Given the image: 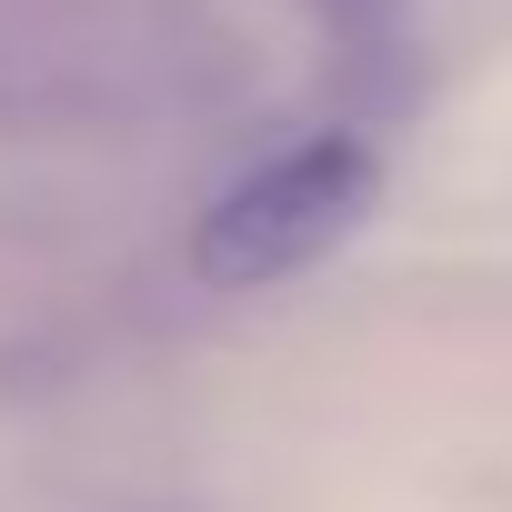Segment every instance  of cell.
I'll list each match as a JSON object with an SVG mask.
<instances>
[{"label": "cell", "mask_w": 512, "mask_h": 512, "mask_svg": "<svg viewBox=\"0 0 512 512\" xmlns=\"http://www.w3.org/2000/svg\"><path fill=\"white\" fill-rule=\"evenodd\" d=\"M372 181H382V171H372V151H362L352 131H322V141L262 161L251 181H231V191L211 201V221H201V241H191L201 282L251 292V282H282V272L322 262V251L372 211Z\"/></svg>", "instance_id": "obj_1"}]
</instances>
